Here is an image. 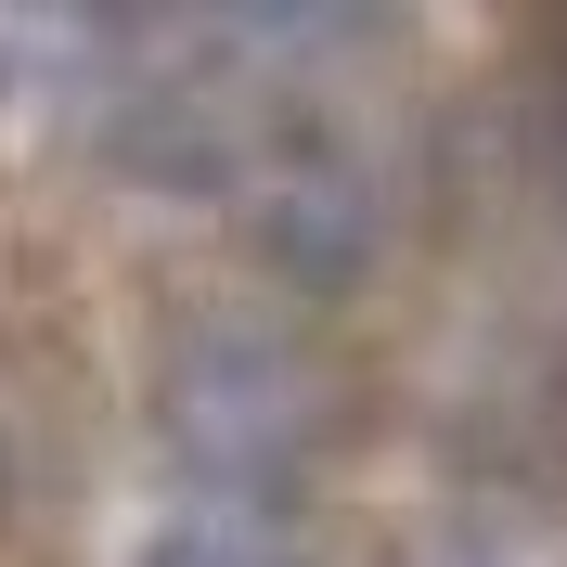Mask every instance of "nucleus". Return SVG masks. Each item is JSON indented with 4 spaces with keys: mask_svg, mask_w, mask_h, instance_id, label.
<instances>
[{
    "mask_svg": "<svg viewBox=\"0 0 567 567\" xmlns=\"http://www.w3.org/2000/svg\"><path fill=\"white\" fill-rule=\"evenodd\" d=\"M142 567H284V542L258 516H233V503H207V516H168Z\"/></svg>",
    "mask_w": 567,
    "mask_h": 567,
    "instance_id": "nucleus-1",
    "label": "nucleus"
}]
</instances>
